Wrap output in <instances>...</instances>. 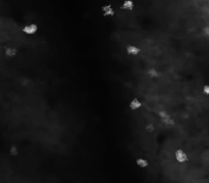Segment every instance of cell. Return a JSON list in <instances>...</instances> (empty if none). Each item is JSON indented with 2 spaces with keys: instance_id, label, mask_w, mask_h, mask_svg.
<instances>
[{
  "instance_id": "obj_1",
  "label": "cell",
  "mask_w": 209,
  "mask_h": 183,
  "mask_svg": "<svg viewBox=\"0 0 209 183\" xmlns=\"http://www.w3.org/2000/svg\"><path fill=\"white\" fill-rule=\"evenodd\" d=\"M39 31V26L36 23H30L25 26H22V32L27 35H35Z\"/></svg>"
},
{
  "instance_id": "obj_2",
  "label": "cell",
  "mask_w": 209,
  "mask_h": 183,
  "mask_svg": "<svg viewBox=\"0 0 209 183\" xmlns=\"http://www.w3.org/2000/svg\"><path fill=\"white\" fill-rule=\"evenodd\" d=\"M100 10H101L102 15L105 18H112L115 15V9L112 4H104L101 6Z\"/></svg>"
},
{
  "instance_id": "obj_3",
  "label": "cell",
  "mask_w": 209,
  "mask_h": 183,
  "mask_svg": "<svg viewBox=\"0 0 209 183\" xmlns=\"http://www.w3.org/2000/svg\"><path fill=\"white\" fill-rule=\"evenodd\" d=\"M175 159L177 163H181V164H185V163L188 162L189 157L188 154L186 153L184 149H177L175 153Z\"/></svg>"
},
{
  "instance_id": "obj_4",
  "label": "cell",
  "mask_w": 209,
  "mask_h": 183,
  "mask_svg": "<svg viewBox=\"0 0 209 183\" xmlns=\"http://www.w3.org/2000/svg\"><path fill=\"white\" fill-rule=\"evenodd\" d=\"M0 51H3L7 57H15L17 55V49L13 46H6V47H0Z\"/></svg>"
},
{
  "instance_id": "obj_5",
  "label": "cell",
  "mask_w": 209,
  "mask_h": 183,
  "mask_svg": "<svg viewBox=\"0 0 209 183\" xmlns=\"http://www.w3.org/2000/svg\"><path fill=\"white\" fill-rule=\"evenodd\" d=\"M126 51L131 56H137V55H139V54H140L141 48L139 47V46H137V45L131 44V45H127V47H126Z\"/></svg>"
},
{
  "instance_id": "obj_6",
  "label": "cell",
  "mask_w": 209,
  "mask_h": 183,
  "mask_svg": "<svg viewBox=\"0 0 209 183\" xmlns=\"http://www.w3.org/2000/svg\"><path fill=\"white\" fill-rule=\"evenodd\" d=\"M129 107L132 111H139L143 107V102L139 98H137V97H135V98H133L130 101Z\"/></svg>"
},
{
  "instance_id": "obj_7",
  "label": "cell",
  "mask_w": 209,
  "mask_h": 183,
  "mask_svg": "<svg viewBox=\"0 0 209 183\" xmlns=\"http://www.w3.org/2000/svg\"><path fill=\"white\" fill-rule=\"evenodd\" d=\"M135 164H136V166H138L140 169H146L149 167L150 163L146 158H137L135 159Z\"/></svg>"
},
{
  "instance_id": "obj_8",
  "label": "cell",
  "mask_w": 209,
  "mask_h": 183,
  "mask_svg": "<svg viewBox=\"0 0 209 183\" xmlns=\"http://www.w3.org/2000/svg\"><path fill=\"white\" fill-rule=\"evenodd\" d=\"M122 8L123 10H127V11L133 10L135 8V2L133 0H123L122 4Z\"/></svg>"
},
{
  "instance_id": "obj_9",
  "label": "cell",
  "mask_w": 209,
  "mask_h": 183,
  "mask_svg": "<svg viewBox=\"0 0 209 183\" xmlns=\"http://www.w3.org/2000/svg\"><path fill=\"white\" fill-rule=\"evenodd\" d=\"M146 74H147V76H148L149 78H151V79H156V78H158V77H159V75H160L159 71H158L156 68H149V69H147Z\"/></svg>"
},
{
  "instance_id": "obj_10",
  "label": "cell",
  "mask_w": 209,
  "mask_h": 183,
  "mask_svg": "<svg viewBox=\"0 0 209 183\" xmlns=\"http://www.w3.org/2000/svg\"><path fill=\"white\" fill-rule=\"evenodd\" d=\"M160 120H161V122L163 123L166 127H172V126H175V125H176V121H175V119H173L170 115H168L167 117H165V118L160 119Z\"/></svg>"
},
{
  "instance_id": "obj_11",
  "label": "cell",
  "mask_w": 209,
  "mask_h": 183,
  "mask_svg": "<svg viewBox=\"0 0 209 183\" xmlns=\"http://www.w3.org/2000/svg\"><path fill=\"white\" fill-rule=\"evenodd\" d=\"M20 154V149L15 144H11L8 146V154L10 157H17Z\"/></svg>"
},
{
  "instance_id": "obj_12",
  "label": "cell",
  "mask_w": 209,
  "mask_h": 183,
  "mask_svg": "<svg viewBox=\"0 0 209 183\" xmlns=\"http://www.w3.org/2000/svg\"><path fill=\"white\" fill-rule=\"evenodd\" d=\"M155 123L154 122H149L147 123L146 125L144 126V130L147 132V133H153L154 130H155Z\"/></svg>"
},
{
  "instance_id": "obj_13",
  "label": "cell",
  "mask_w": 209,
  "mask_h": 183,
  "mask_svg": "<svg viewBox=\"0 0 209 183\" xmlns=\"http://www.w3.org/2000/svg\"><path fill=\"white\" fill-rule=\"evenodd\" d=\"M202 32H203L205 37L209 38V26H204L203 29H202Z\"/></svg>"
},
{
  "instance_id": "obj_14",
  "label": "cell",
  "mask_w": 209,
  "mask_h": 183,
  "mask_svg": "<svg viewBox=\"0 0 209 183\" xmlns=\"http://www.w3.org/2000/svg\"><path fill=\"white\" fill-rule=\"evenodd\" d=\"M203 93H204L205 95L209 96V84L204 85V87H203Z\"/></svg>"
},
{
  "instance_id": "obj_15",
  "label": "cell",
  "mask_w": 209,
  "mask_h": 183,
  "mask_svg": "<svg viewBox=\"0 0 209 183\" xmlns=\"http://www.w3.org/2000/svg\"><path fill=\"white\" fill-rule=\"evenodd\" d=\"M160 1H168V0H160ZM137 2H155V1H137Z\"/></svg>"
}]
</instances>
